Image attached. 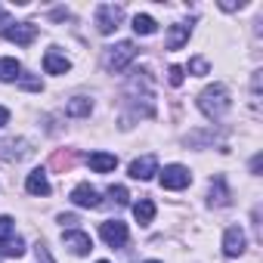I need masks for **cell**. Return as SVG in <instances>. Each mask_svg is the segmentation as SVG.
Returning <instances> with one entry per match:
<instances>
[{
  "label": "cell",
  "mask_w": 263,
  "mask_h": 263,
  "mask_svg": "<svg viewBox=\"0 0 263 263\" xmlns=\"http://www.w3.org/2000/svg\"><path fill=\"white\" fill-rule=\"evenodd\" d=\"M186 41H189V25H171V34H167V50H180Z\"/></svg>",
  "instance_id": "cell-15"
},
{
  "label": "cell",
  "mask_w": 263,
  "mask_h": 263,
  "mask_svg": "<svg viewBox=\"0 0 263 263\" xmlns=\"http://www.w3.org/2000/svg\"><path fill=\"white\" fill-rule=\"evenodd\" d=\"M134 59H137V44H134V41H121L118 47H108V53H105V65H108L111 71L127 68Z\"/></svg>",
  "instance_id": "cell-2"
},
{
  "label": "cell",
  "mask_w": 263,
  "mask_h": 263,
  "mask_svg": "<svg viewBox=\"0 0 263 263\" xmlns=\"http://www.w3.org/2000/svg\"><path fill=\"white\" fill-rule=\"evenodd\" d=\"M4 25H10V16H7V10H4V7H0V28H4Z\"/></svg>",
  "instance_id": "cell-27"
},
{
  "label": "cell",
  "mask_w": 263,
  "mask_h": 263,
  "mask_svg": "<svg viewBox=\"0 0 263 263\" xmlns=\"http://www.w3.org/2000/svg\"><path fill=\"white\" fill-rule=\"evenodd\" d=\"M22 78V65L16 59H0V81H19Z\"/></svg>",
  "instance_id": "cell-16"
},
{
  "label": "cell",
  "mask_w": 263,
  "mask_h": 263,
  "mask_svg": "<svg viewBox=\"0 0 263 263\" xmlns=\"http://www.w3.org/2000/svg\"><path fill=\"white\" fill-rule=\"evenodd\" d=\"M87 164H90L96 174H108V171H115V167H118V158H115V155H108V152H93V155L87 158Z\"/></svg>",
  "instance_id": "cell-13"
},
{
  "label": "cell",
  "mask_w": 263,
  "mask_h": 263,
  "mask_svg": "<svg viewBox=\"0 0 263 263\" xmlns=\"http://www.w3.org/2000/svg\"><path fill=\"white\" fill-rule=\"evenodd\" d=\"M59 223H68V226H71V223H78V217H74V214H62Z\"/></svg>",
  "instance_id": "cell-26"
},
{
  "label": "cell",
  "mask_w": 263,
  "mask_h": 263,
  "mask_svg": "<svg viewBox=\"0 0 263 263\" xmlns=\"http://www.w3.org/2000/svg\"><path fill=\"white\" fill-rule=\"evenodd\" d=\"M68 68H71L68 56H62V53H56V50H47V56H44V71H47V74H65Z\"/></svg>",
  "instance_id": "cell-11"
},
{
  "label": "cell",
  "mask_w": 263,
  "mask_h": 263,
  "mask_svg": "<svg viewBox=\"0 0 263 263\" xmlns=\"http://www.w3.org/2000/svg\"><path fill=\"white\" fill-rule=\"evenodd\" d=\"M146 263H158V260H146Z\"/></svg>",
  "instance_id": "cell-28"
},
{
  "label": "cell",
  "mask_w": 263,
  "mask_h": 263,
  "mask_svg": "<svg viewBox=\"0 0 263 263\" xmlns=\"http://www.w3.org/2000/svg\"><path fill=\"white\" fill-rule=\"evenodd\" d=\"M99 235H102V241H105L108 248H124V245H127V226H124L121 220H105V223L99 226Z\"/></svg>",
  "instance_id": "cell-5"
},
{
  "label": "cell",
  "mask_w": 263,
  "mask_h": 263,
  "mask_svg": "<svg viewBox=\"0 0 263 263\" xmlns=\"http://www.w3.org/2000/svg\"><path fill=\"white\" fill-rule=\"evenodd\" d=\"M0 254L4 257H22L25 254V241L22 238H7L4 245H0Z\"/></svg>",
  "instance_id": "cell-17"
},
{
  "label": "cell",
  "mask_w": 263,
  "mask_h": 263,
  "mask_svg": "<svg viewBox=\"0 0 263 263\" xmlns=\"http://www.w3.org/2000/svg\"><path fill=\"white\" fill-rule=\"evenodd\" d=\"M13 232H16V223H13L10 217H0V241L13 238Z\"/></svg>",
  "instance_id": "cell-21"
},
{
  "label": "cell",
  "mask_w": 263,
  "mask_h": 263,
  "mask_svg": "<svg viewBox=\"0 0 263 263\" xmlns=\"http://www.w3.org/2000/svg\"><path fill=\"white\" fill-rule=\"evenodd\" d=\"M7 124H10V108L0 105V127H7Z\"/></svg>",
  "instance_id": "cell-25"
},
{
  "label": "cell",
  "mask_w": 263,
  "mask_h": 263,
  "mask_svg": "<svg viewBox=\"0 0 263 263\" xmlns=\"http://www.w3.org/2000/svg\"><path fill=\"white\" fill-rule=\"evenodd\" d=\"M90 108H93V102H90V99H84V96H78V99H71V102L65 105V111H68V115H74V118L90 115Z\"/></svg>",
  "instance_id": "cell-19"
},
{
  "label": "cell",
  "mask_w": 263,
  "mask_h": 263,
  "mask_svg": "<svg viewBox=\"0 0 263 263\" xmlns=\"http://www.w3.org/2000/svg\"><path fill=\"white\" fill-rule=\"evenodd\" d=\"M134 217H137L140 226H149V223L155 220V201H152V198H140V201L134 204Z\"/></svg>",
  "instance_id": "cell-14"
},
{
  "label": "cell",
  "mask_w": 263,
  "mask_h": 263,
  "mask_svg": "<svg viewBox=\"0 0 263 263\" xmlns=\"http://www.w3.org/2000/svg\"><path fill=\"white\" fill-rule=\"evenodd\" d=\"M0 34H4L7 41H13V44H19V47H28L37 37V25H31V22H10V25L0 28Z\"/></svg>",
  "instance_id": "cell-3"
},
{
  "label": "cell",
  "mask_w": 263,
  "mask_h": 263,
  "mask_svg": "<svg viewBox=\"0 0 263 263\" xmlns=\"http://www.w3.org/2000/svg\"><path fill=\"white\" fill-rule=\"evenodd\" d=\"M62 241H65V248H68L71 254H78V257H81V254H90V248H93L90 235H87V232H78V229H74V232H65Z\"/></svg>",
  "instance_id": "cell-10"
},
{
  "label": "cell",
  "mask_w": 263,
  "mask_h": 263,
  "mask_svg": "<svg viewBox=\"0 0 263 263\" xmlns=\"http://www.w3.org/2000/svg\"><path fill=\"white\" fill-rule=\"evenodd\" d=\"M155 28H158V25H155L152 16H134V31H137V34L146 37V34H155Z\"/></svg>",
  "instance_id": "cell-18"
},
{
  "label": "cell",
  "mask_w": 263,
  "mask_h": 263,
  "mask_svg": "<svg viewBox=\"0 0 263 263\" xmlns=\"http://www.w3.org/2000/svg\"><path fill=\"white\" fill-rule=\"evenodd\" d=\"M189 71H192V74H208V62H204L201 56H195V59L189 62Z\"/></svg>",
  "instance_id": "cell-23"
},
{
  "label": "cell",
  "mask_w": 263,
  "mask_h": 263,
  "mask_svg": "<svg viewBox=\"0 0 263 263\" xmlns=\"http://www.w3.org/2000/svg\"><path fill=\"white\" fill-rule=\"evenodd\" d=\"M155 174H158L155 155H143V158H137L134 164H130V177H134V180H152Z\"/></svg>",
  "instance_id": "cell-8"
},
{
  "label": "cell",
  "mask_w": 263,
  "mask_h": 263,
  "mask_svg": "<svg viewBox=\"0 0 263 263\" xmlns=\"http://www.w3.org/2000/svg\"><path fill=\"white\" fill-rule=\"evenodd\" d=\"M192 183V174L183 167V164H171L161 171V186L164 189H186Z\"/></svg>",
  "instance_id": "cell-6"
},
{
  "label": "cell",
  "mask_w": 263,
  "mask_h": 263,
  "mask_svg": "<svg viewBox=\"0 0 263 263\" xmlns=\"http://www.w3.org/2000/svg\"><path fill=\"white\" fill-rule=\"evenodd\" d=\"M71 201H74L78 208H99V192H96L93 186L81 183V186L71 189Z\"/></svg>",
  "instance_id": "cell-9"
},
{
  "label": "cell",
  "mask_w": 263,
  "mask_h": 263,
  "mask_svg": "<svg viewBox=\"0 0 263 263\" xmlns=\"http://www.w3.org/2000/svg\"><path fill=\"white\" fill-rule=\"evenodd\" d=\"M167 81H171L174 87H180V84H183V68H180V65H171V68H167Z\"/></svg>",
  "instance_id": "cell-24"
},
{
  "label": "cell",
  "mask_w": 263,
  "mask_h": 263,
  "mask_svg": "<svg viewBox=\"0 0 263 263\" xmlns=\"http://www.w3.org/2000/svg\"><path fill=\"white\" fill-rule=\"evenodd\" d=\"M108 195H111V201H115V204H127V201H130V195H127V189H124V186H111V189H108Z\"/></svg>",
  "instance_id": "cell-22"
},
{
  "label": "cell",
  "mask_w": 263,
  "mask_h": 263,
  "mask_svg": "<svg viewBox=\"0 0 263 263\" xmlns=\"http://www.w3.org/2000/svg\"><path fill=\"white\" fill-rule=\"evenodd\" d=\"M25 189H28L31 195H50V180H47V174H44L41 167L31 171L28 180H25Z\"/></svg>",
  "instance_id": "cell-12"
},
{
  "label": "cell",
  "mask_w": 263,
  "mask_h": 263,
  "mask_svg": "<svg viewBox=\"0 0 263 263\" xmlns=\"http://www.w3.org/2000/svg\"><path fill=\"white\" fill-rule=\"evenodd\" d=\"M198 108H201L211 121L223 118V115H226V108H229V93H226V87H223V84L204 87V90H201V96H198Z\"/></svg>",
  "instance_id": "cell-1"
},
{
  "label": "cell",
  "mask_w": 263,
  "mask_h": 263,
  "mask_svg": "<svg viewBox=\"0 0 263 263\" xmlns=\"http://www.w3.org/2000/svg\"><path fill=\"white\" fill-rule=\"evenodd\" d=\"M245 248H248L245 229L241 226H229L226 235H223V254L226 257H238V254H245Z\"/></svg>",
  "instance_id": "cell-7"
},
{
  "label": "cell",
  "mask_w": 263,
  "mask_h": 263,
  "mask_svg": "<svg viewBox=\"0 0 263 263\" xmlns=\"http://www.w3.org/2000/svg\"><path fill=\"white\" fill-rule=\"evenodd\" d=\"M99 263H108V260H99Z\"/></svg>",
  "instance_id": "cell-29"
},
{
  "label": "cell",
  "mask_w": 263,
  "mask_h": 263,
  "mask_svg": "<svg viewBox=\"0 0 263 263\" xmlns=\"http://www.w3.org/2000/svg\"><path fill=\"white\" fill-rule=\"evenodd\" d=\"M211 201H217V204H226V201H229V198H226V183H223V177L214 180V186H211Z\"/></svg>",
  "instance_id": "cell-20"
},
{
  "label": "cell",
  "mask_w": 263,
  "mask_h": 263,
  "mask_svg": "<svg viewBox=\"0 0 263 263\" xmlns=\"http://www.w3.org/2000/svg\"><path fill=\"white\" fill-rule=\"evenodd\" d=\"M121 19H124V10L115 7V4H102V7L96 10V28H99L102 34H111V31L121 25Z\"/></svg>",
  "instance_id": "cell-4"
}]
</instances>
